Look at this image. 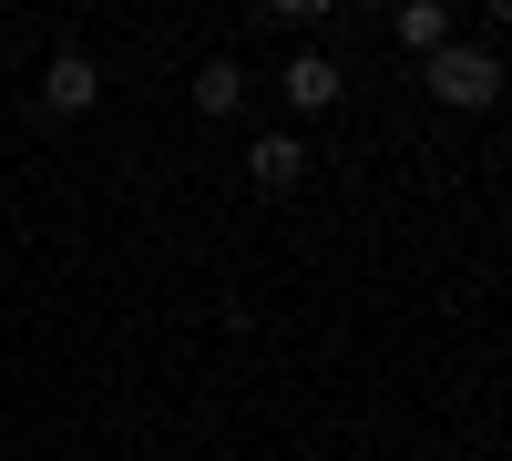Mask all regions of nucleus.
Wrapping results in <instances>:
<instances>
[{
    "mask_svg": "<svg viewBox=\"0 0 512 461\" xmlns=\"http://www.w3.org/2000/svg\"><path fill=\"white\" fill-rule=\"evenodd\" d=\"M431 93H441L451 113H482V103L502 93V62L482 52V41H472V52H451V41H441V52H431Z\"/></svg>",
    "mask_w": 512,
    "mask_h": 461,
    "instance_id": "nucleus-1",
    "label": "nucleus"
},
{
    "mask_svg": "<svg viewBox=\"0 0 512 461\" xmlns=\"http://www.w3.org/2000/svg\"><path fill=\"white\" fill-rule=\"evenodd\" d=\"M246 185L256 195H297V185H308V144H297V134H256L246 144Z\"/></svg>",
    "mask_w": 512,
    "mask_h": 461,
    "instance_id": "nucleus-2",
    "label": "nucleus"
},
{
    "mask_svg": "<svg viewBox=\"0 0 512 461\" xmlns=\"http://www.w3.org/2000/svg\"><path fill=\"white\" fill-rule=\"evenodd\" d=\"M41 93H52V113H93V93H103V72L82 62V52H52V72H41Z\"/></svg>",
    "mask_w": 512,
    "mask_h": 461,
    "instance_id": "nucleus-3",
    "label": "nucleus"
},
{
    "mask_svg": "<svg viewBox=\"0 0 512 461\" xmlns=\"http://www.w3.org/2000/svg\"><path fill=\"white\" fill-rule=\"evenodd\" d=\"M338 93H349V82H338L328 52H297V62H287V103H297V113H328Z\"/></svg>",
    "mask_w": 512,
    "mask_h": 461,
    "instance_id": "nucleus-4",
    "label": "nucleus"
},
{
    "mask_svg": "<svg viewBox=\"0 0 512 461\" xmlns=\"http://www.w3.org/2000/svg\"><path fill=\"white\" fill-rule=\"evenodd\" d=\"M236 103H246V72L236 62H205L195 72V113H236Z\"/></svg>",
    "mask_w": 512,
    "mask_h": 461,
    "instance_id": "nucleus-5",
    "label": "nucleus"
},
{
    "mask_svg": "<svg viewBox=\"0 0 512 461\" xmlns=\"http://www.w3.org/2000/svg\"><path fill=\"white\" fill-rule=\"evenodd\" d=\"M400 41H410V52H441V41H451V11H441V0H410V11H400Z\"/></svg>",
    "mask_w": 512,
    "mask_h": 461,
    "instance_id": "nucleus-6",
    "label": "nucleus"
}]
</instances>
